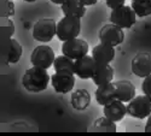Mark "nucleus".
Returning a JSON list of instances; mask_svg holds the SVG:
<instances>
[{
    "mask_svg": "<svg viewBox=\"0 0 151 136\" xmlns=\"http://www.w3.org/2000/svg\"><path fill=\"white\" fill-rule=\"evenodd\" d=\"M50 81H51V76L48 75L47 69L33 66L24 72L22 84L30 93H40L47 88Z\"/></svg>",
    "mask_w": 151,
    "mask_h": 136,
    "instance_id": "1",
    "label": "nucleus"
},
{
    "mask_svg": "<svg viewBox=\"0 0 151 136\" xmlns=\"http://www.w3.org/2000/svg\"><path fill=\"white\" fill-rule=\"evenodd\" d=\"M81 31V19L76 17L64 16L57 23V38L60 41L76 39Z\"/></svg>",
    "mask_w": 151,
    "mask_h": 136,
    "instance_id": "2",
    "label": "nucleus"
},
{
    "mask_svg": "<svg viewBox=\"0 0 151 136\" xmlns=\"http://www.w3.org/2000/svg\"><path fill=\"white\" fill-rule=\"evenodd\" d=\"M57 35V23L52 18H41L33 27V38L40 42H50Z\"/></svg>",
    "mask_w": 151,
    "mask_h": 136,
    "instance_id": "3",
    "label": "nucleus"
},
{
    "mask_svg": "<svg viewBox=\"0 0 151 136\" xmlns=\"http://www.w3.org/2000/svg\"><path fill=\"white\" fill-rule=\"evenodd\" d=\"M127 113L138 119H144L151 115V98L147 95H135L127 105Z\"/></svg>",
    "mask_w": 151,
    "mask_h": 136,
    "instance_id": "4",
    "label": "nucleus"
},
{
    "mask_svg": "<svg viewBox=\"0 0 151 136\" xmlns=\"http://www.w3.org/2000/svg\"><path fill=\"white\" fill-rule=\"evenodd\" d=\"M55 59H56V56H55L53 49L46 45L35 47L34 51L32 52V56H30L32 65L39 66L42 69L51 68L55 63Z\"/></svg>",
    "mask_w": 151,
    "mask_h": 136,
    "instance_id": "5",
    "label": "nucleus"
},
{
    "mask_svg": "<svg viewBox=\"0 0 151 136\" xmlns=\"http://www.w3.org/2000/svg\"><path fill=\"white\" fill-rule=\"evenodd\" d=\"M110 21H111V23L121 27L122 29H128L135 23L137 14L132 9V6L123 5L119 9H115L111 11Z\"/></svg>",
    "mask_w": 151,
    "mask_h": 136,
    "instance_id": "6",
    "label": "nucleus"
},
{
    "mask_svg": "<svg viewBox=\"0 0 151 136\" xmlns=\"http://www.w3.org/2000/svg\"><path fill=\"white\" fill-rule=\"evenodd\" d=\"M99 40L102 43L110 45L112 47L119 46L124 40V33L121 27L116 26L114 23L105 24L99 30Z\"/></svg>",
    "mask_w": 151,
    "mask_h": 136,
    "instance_id": "7",
    "label": "nucleus"
},
{
    "mask_svg": "<svg viewBox=\"0 0 151 136\" xmlns=\"http://www.w3.org/2000/svg\"><path fill=\"white\" fill-rule=\"evenodd\" d=\"M75 73L70 71H56L51 76V84L59 94L69 93L75 85Z\"/></svg>",
    "mask_w": 151,
    "mask_h": 136,
    "instance_id": "8",
    "label": "nucleus"
},
{
    "mask_svg": "<svg viewBox=\"0 0 151 136\" xmlns=\"http://www.w3.org/2000/svg\"><path fill=\"white\" fill-rule=\"evenodd\" d=\"M88 43L78 38L64 41L62 45V53L74 60L85 57L88 53Z\"/></svg>",
    "mask_w": 151,
    "mask_h": 136,
    "instance_id": "9",
    "label": "nucleus"
},
{
    "mask_svg": "<svg viewBox=\"0 0 151 136\" xmlns=\"http://www.w3.org/2000/svg\"><path fill=\"white\" fill-rule=\"evenodd\" d=\"M132 72L138 77H147L151 75V54L147 52H139L132 59Z\"/></svg>",
    "mask_w": 151,
    "mask_h": 136,
    "instance_id": "10",
    "label": "nucleus"
},
{
    "mask_svg": "<svg viewBox=\"0 0 151 136\" xmlns=\"http://www.w3.org/2000/svg\"><path fill=\"white\" fill-rule=\"evenodd\" d=\"M97 68V61L92 56L86 54L85 57L75 60V75L81 80H88L93 77Z\"/></svg>",
    "mask_w": 151,
    "mask_h": 136,
    "instance_id": "11",
    "label": "nucleus"
},
{
    "mask_svg": "<svg viewBox=\"0 0 151 136\" xmlns=\"http://www.w3.org/2000/svg\"><path fill=\"white\" fill-rule=\"evenodd\" d=\"M103 112L105 117L117 123V122H121L124 118V116L127 115V106L124 105L123 101L115 99L114 101H111L110 104H106L104 106Z\"/></svg>",
    "mask_w": 151,
    "mask_h": 136,
    "instance_id": "12",
    "label": "nucleus"
},
{
    "mask_svg": "<svg viewBox=\"0 0 151 136\" xmlns=\"http://www.w3.org/2000/svg\"><path fill=\"white\" fill-rule=\"evenodd\" d=\"M91 56L98 64H110L115 58V49L110 45L100 42L93 47Z\"/></svg>",
    "mask_w": 151,
    "mask_h": 136,
    "instance_id": "13",
    "label": "nucleus"
},
{
    "mask_svg": "<svg viewBox=\"0 0 151 136\" xmlns=\"http://www.w3.org/2000/svg\"><path fill=\"white\" fill-rule=\"evenodd\" d=\"M96 100L99 105L105 106L106 104H110L111 101H114L116 99V88L115 84L110 82L103 85H98V88L94 93Z\"/></svg>",
    "mask_w": 151,
    "mask_h": 136,
    "instance_id": "14",
    "label": "nucleus"
},
{
    "mask_svg": "<svg viewBox=\"0 0 151 136\" xmlns=\"http://www.w3.org/2000/svg\"><path fill=\"white\" fill-rule=\"evenodd\" d=\"M114 84L116 88V99L119 100L123 103H129L135 96V87L131 81L121 80L114 82Z\"/></svg>",
    "mask_w": 151,
    "mask_h": 136,
    "instance_id": "15",
    "label": "nucleus"
},
{
    "mask_svg": "<svg viewBox=\"0 0 151 136\" xmlns=\"http://www.w3.org/2000/svg\"><path fill=\"white\" fill-rule=\"evenodd\" d=\"M114 78V69L110 66V64H98L96 71L93 73L92 81L97 85H103L106 83H110Z\"/></svg>",
    "mask_w": 151,
    "mask_h": 136,
    "instance_id": "16",
    "label": "nucleus"
},
{
    "mask_svg": "<svg viewBox=\"0 0 151 136\" xmlns=\"http://www.w3.org/2000/svg\"><path fill=\"white\" fill-rule=\"evenodd\" d=\"M4 59L9 64H15L21 59L23 48L22 46L14 39H9L7 43L4 46Z\"/></svg>",
    "mask_w": 151,
    "mask_h": 136,
    "instance_id": "17",
    "label": "nucleus"
},
{
    "mask_svg": "<svg viewBox=\"0 0 151 136\" xmlns=\"http://www.w3.org/2000/svg\"><path fill=\"white\" fill-rule=\"evenodd\" d=\"M70 103L75 110L83 111L91 104V95L90 92L86 89H76L70 95Z\"/></svg>",
    "mask_w": 151,
    "mask_h": 136,
    "instance_id": "18",
    "label": "nucleus"
},
{
    "mask_svg": "<svg viewBox=\"0 0 151 136\" xmlns=\"http://www.w3.org/2000/svg\"><path fill=\"white\" fill-rule=\"evenodd\" d=\"M60 9L64 16H70V17L81 18L86 14V6L80 0H67L64 4L60 5Z\"/></svg>",
    "mask_w": 151,
    "mask_h": 136,
    "instance_id": "19",
    "label": "nucleus"
},
{
    "mask_svg": "<svg viewBox=\"0 0 151 136\" xmlns=\"http://www.w3.org/2000/svg\"><path fill=\"white\" fill-rule=\"evenodd\" d=\"M117 128L115 122L109 119L105 116L97 118L92 124V127L88 129V131H92V132H115Z\"/></svg>",
    "mask_w": 151,
    "mask_h": 136,
    "instance_id": "20",
    "label": "nucleus"
},
{
    "mask_svg": "<svg viewBox=\"0 0 151 136\" xmlns=\"http://www.w3.org/2000/svg\"><path fill=\"white\" fill-rule=\"evenodd\" d=\"M53 68L56 71H70L75 73V60L64 54L58 56L55 59Z\"/></svg>",
    "mask_w": 151,
    "mask_h": 136,
    "instance_id": "21",
    "label": "nucleus"
},
{
    "mask_svg": "<svg viewBox=\"0 0 151 136\" xmlns=\"http://www.w3.org/2000/svg\"><path fill=\"white\" fill-rule=\"evenodd\" d=\"M131 6L138 17H146L151 15V0H132Z\"/></svg>",
    "mask_w": 151,
    "mask_h": 136,
    "instance_id": "22",
    "label": "nucleus"
},
{
    "mask_svg": "<svg viewBox=\"0 0 151 136\" xmlns=\"http://www.w3.org/2000/svg\"><path fill=\"white\" fill-rule=\"evenodd\" d=\"M15 15V4L12 0H1V18Z\"/></svg>",
    "mask_w": 151,
    "mask_h": 136,
    "instance_id": "23",
    "label": "nucleus"
},
{
    "mask_svg": "<svg viewBox=\"0 0 151 136\" xmlns=\"http://www.w3.org/2000/svg\"><path fill=\"white\" fill-rule=\"evenodd\" d=\"M1 33L6 38H10L15 33V26L9 18H1Z\"/></svg>",
    "mask_w": 151,
    "mask_h": 136,
    "instance_id": "24",
    "label": "nucleus"
},
{
    "mask_svg": "<svg viewBox=\"0 0 151 136\" xmlns=\"http://www.w3.org/2000/svg\"><path fill=\"white\" fill-rule=\"evenodd\" d=\"M142 89H143V93L145 95L151 98V75H149L147 77L144 78L143 84H142Z\"/></svg>",
    "mask_w": 151,
    "mask_h": 136,
    "instance_id": "25",
    "label": "nucleus"
},
{
    "mask_svg": "<svg viewBox=\"0 0 151 136\" xmlns=\"http://www.w3.org/2000/svg\"><path fill=\"white\" fill-rule=\"evenodd\" d=\"M124 1H126V0H105L106 6L110 7L111 10H115V9H119V7L123 6Z\"/></svg>",
    "mask_w": 151,
    "mask_h": 136,
    "instance_id": "26",
    "label": "nucleus"
},
{
    "mask_svg": "<svg viewBox=\"0 0 151 136\" xmlns=\"http://www.w3.org/2000/svg\"><path fill=\"white\" fill-rule=\"evenodd\" d=\"M145 132H151V115L147 117V122L145 124Z\"/></svg>",
    "mask_w": 151,
    "mask_h": 136,
    "instance_id": "27",
    "label": "nucleus"
},
{
    "mask_svg": "<svg viewBox=\"0 0 151 136\" xmlns=\"http://www.w3.org/2000/svg\"><path fill=\"white\" fill-rule=\"evenodd\" d=\"M80 1L85 5V6H91V5H94L97 4L98 0H80Z\"/></svg>",
    "mask_w": 151,
    "mask_h": 136,
    "instance_id": "28",
    "label": "nucleus"
},
{
    "mask_svg": "<svg viewBox=\"0 0 151 136\" xmlns=\"http://www.w3.org/2000/svg\"><path fill=\"white\" fill-rule=\"evenodd\" d=\"M51 1L53 3V4H58V5H62V4H64L67 0H51Z\"/></svg>",
    "mask_w": 151,
    "mask_h": 136,
    "instance_id": "29",
    "label": "nucleus"
},
{
    "mask_svg": "<svg viewBox=\"0 0 151 136\" xmlns=\"http://www.w3.org/2000/svg\"><path fill=\"white\" fill-rule=\"evenodd\" d=\"M24 1H28V3H34V1H36V0H24Z\"/></svg>",
    "mask_w": 151,
    "mask_h": 136,
    "instance_id": "30",
    "label": "nucleus"
}]
</instances>
